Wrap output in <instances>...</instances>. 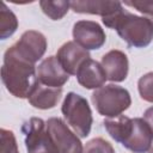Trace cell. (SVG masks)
<instances>
[{"label": "cell", "instance_id": "cell-1", "mask_svg": "<svg viewBox=\"0 0 153 153\" xmlns=\"http://www.w3.org/2000/svg\"><path fill=\"white\" fill-rule=\"evenodd\" d=\"M1 80L6 90L16 98H29L38 85L36 66L23 60L8 48L4 54Z\"/></svg>", "mask_w": 153, "mask_h": 153}, {"label": "cell", "instance_id": "cell-2", "mask_svg": "<svg viewBox=\"0 0 153 153\" xmlns=\"http://www.w3.org/2000/svg\"><path fill=\"white\" fill-rule=\"evenodd\" d=\"M102 22L105 26L116 30L128 47L145 48L153 39V24L147 18L133 14L127 10L103 18Z\"/></svg>", "mask_w": 153, "mask_h": 153}, {"label": "cell", "instance_id": "cell-3", "mask_svg": "<svg viewBox=\"0 0 153 153\" xmlns=\"http://www.w3.org/2000/svg\"><path fill=\"white\" fill-rule=\"evenodd\" d=\"M92 103L99 115L115 118L124 112L131 104L130 93L118 85H104L97 88L91 96Z\"/></svg>", "mask_w": 153, "mask_h": 153}, {"label": "cell", "instance_id": "cell-4", "mask_svg": "<svg viewBox=\"0 0 153 153\" xmlns=\"http://www.w3.org/2000/svg\"><path fill=\"white\" fill-rule=\"evenodd\" d=\"M66 122L79 137H87L91 131L93 117L88 102L75 92H68L61 106Z\"/></svg>", "mask_w": 153, "mask_h": 153}, {"label": "cell", "instance_id": "cell-5", "mask_svg": "<svg viewBox=\"0 0 153 153\" xmlns=\"http://www.w3.org/2000/svg\"><path fill=\"white\" fill-rule=\"evenodd\" d=\"M27 153H56L47 129V122L39 117H31L22 127Z\"/></svg>", "mask_w": 153, "mask_h": 153}, {"label": "cell", "instance_id": "cell-6", "mask_svg": "<svg viewBox=\"0 0 153 153\" xmlns=\"http://www.w3.org/2000/svg\"><path fill=\"white\" fill-rule=\"evenodd\" d=\"M47 129L56 153H82L84 147L79 136L72 131L59 117H50L47 121Z\"/></svg>", "mask_w": 153, "mask_h": 153}, {"label": "cell", "instance_id": "cell-7", "mask_svg": "<svg viewBox=\"0 0 153 153\" xmlns=\"http://www.w3.org/2000/svg\"><path fill=\"white\" fill-rule=\"evenodd\" d=\"M48 42L45 36L36 30H27L23 32L20 38L10 48L23 60L36 65L41 60L47 50Z\"/></svg>", "mask_w": 153, "mask_h": 153}, {"label": "cell", "instance_id": "cell-8", "mask_svg": "<svg viewBox=\"0 0 153 153\" xmlns=\"http://www.w3.org/2000/svg\"><path fill=\"white\" fill-rule=\"evenodd\" d=\"M72 35L74 42L86 50L100 49L105 41L106 35L103 27L93 20H79L73 25Z\"/></svg>", "mask_w": 153, "mask_h": 153}, {"label": "cell", "instance_id": "cell-9", "mask_svg": "<svg viewBox=\"0 0 153 153\" xmlns=\"http://www.w3.org/2000/svg\"><path fill=\"white\" fill-rule=\"evenodd\" d=\"M38 82L55 88H62V86L69 80V74L62 68L56 56L45 57L37 67Z\"/></svg>", "mask_w": 153, "mask_h": 153}, {"label": "cell", "instance_id": "cell-10", "mask_svg": "<svg viewBox=\"0 0 153 153\" xmlns=\"http://www.w3.org/2000/svg\"><path fill=\"white\" fill-rule=\"evenodd\" d=\"M56 57L62 68L69 75H75L82 62L90 59L91 56L88 50L84 49L74 41H68L59 48Z\"/></svg>", "mask_w": 153, "mask_h": 153}, {"label": "cell", "instance_id": "cell-11", "mask_svg": "<svg viewBox=\"0 0 153 153\" xmlns=\"http://www.w3.org/2000/svg\"><path fill=\"white\" fill-rule=\"evenodd\" d=\"M153 131L148 123L141 118H133V130L127 141L122 145L133 153H147L152 148Z\"/></svg>", "mask_w": 153, "mask_h": 153}, {"label": "cell", "instance_id": "cell-12", "mask_svg": "<svg viewBox=\"0 0 153 153\" xmlns=\"http://www.w3.org/2000/svg\"><path fill=\"white\" fill-rule=\"evenodd\" d=\"M100 65L105 71L108 80L112 82H122L128 76V71H129L128 56L121 50L114 49L104 54Z\"/></svg>", "mask_w": 153, "mask_h": 153}, {"label": "cell", "instance_id": "cell-13", "mask_svg": "<svg viewBox=\"0 0 153 153\" xmlns=\"http://www.w3.org/2000/svg\"><path fill=\"white\" fill-rule=\"evenodd\" d=\"M71 10L75 13L82 14H98L103 18L110 17L121 12L123 4L120 1H109V0H74L71 1Z\"/></svg>", "mask_w": 153, "mask_h": 153}, {"label": "cell", "instance_id": "cell-14", "mask_svg": "<svg viewBox=\"0 0 153 153\" xmlns=\"http://www.w3.org/2000/svg\"><path fill=\"white\" fill-rule=\"evenodd\" d=\"M75 76L79 85H81L86 90H97L104 86L105 81L108 80L102 65L91 57L82 62Z\"/></svg>", "mask_w": 153, "mask_h": 153}, {"label": "cell", "instance_id": "cell-15", "mask_svg": "<svg viewBox=\"0 0 153 153\" xmlns=\"http://www.w3.org/2000/svg\"><path fill=\"white\" fill-rule=\"evenodd\" d=\"M61 96H62V88L48 87L38 82V85L30 94L27 100L36 109L48 110L57 105L59 100L61 99Z\"/></svg>", "mask_w": 153, "mask_h": 153}, {"label": "cell", "instance_id": "cell-16", "mask_svg": "<svg viewBox=\"0 0 153 153\" xmlns=\"http://www.w3.org/2000/svg\"><path fill=\"white\" fill-rule=\"evenodd\" d=\"M108 134L120 143H124L133 130V118L128 116L120 115L115 118H106L103 122Z\"/></svg>", "mask_w": 153, "mask_h": 153}, {"label": "cell", "instance_id": "cell-17", "mask_svg": "<svg viewBox=\"0 0 153 153\" xmlns=\"http://www.w3.org/2000/svg\"><path fill=\"white\" fill-rule=\"evenodd\" d=\"M39 7L51 20L62 19L71 8V1L66 0H41Z\"/></svg>", "mask_w": 153, "mask_h": 153}, {"label": "cell", "instance_id": "cell-18", "mask_svg": "<svg viewBox=\"0 0 153 153\" xmlns=\"http://www.w3.org/2000/svg\"><path fill=\"white\" fill-rule=\"evenodd\" d=\"M18 29V19L16 14L7 7L5 2L0 8V38L6 39L11 37Z\"/></svg>", "mask_w": 153, "mask_h": 153}, {"label": "cell", "instance_id": "cell-19", "mask_svg": "<svg viewBox=\"0 0 153 153\" xmlns=\"http://www.w3.org/2000/svg\"><path fill=\"white\" fill-rule=\"evenodd\" d=\"M137 90L140 97L148 102L153 103V72L146 73L137 81Z\"/></svg>", "mask_w": 153, "mask_h": 153}, {"label": "cell", "instance_id": "cell-20", "mask_svg": "<svg viewBox=\"0 0 153 153\" xmlns=\"http://www.w3.org/2000/svg\"><path fill=\"white\" fill-rule=\"evenodd\" d=\"M82 153H115L112 145L103 137H94L86 142Z\"/></svg>", "mask_w": 153, "mask_h": 153}, {"label": "cell", "instance_id": "cell-21", "mask_svg": "<svg viewBox=\"0 0 153 153\" xmlns=\"http://www.w3.org/2000/svg\"><path fill=\"white\" fill-rule=\"evenodd\" d=\"M0 153H19L17 140L12 130L1 128L0 130Z\"/></svg>", "mask_w": 153, "mask_h": 153}, {"label": "cell", "instance_id": "cell-22", "mask_svg": "<svg viewBox=\"0 0 153 153\" xmlns=\"http://www.w3.org/2000/svg\"><path fill=\"white\" fill-rule=\"evenodd\" d=\"M124 5L134 7L135 10H137L140 13H142L143 17L147 18L153 24V1L134 0V1H124Z\"/></svg>", "mask_w": 153, "mask_h": 153}, {"label": "cell", "instance_id": "cell-23", "mask_svg": "<svg viewBox=\"0 0 153 153\" xmlns=\"http://www.w3.org/2000/svg\"><path fill=\"white\" fill-rule=\"evenodd\" d=\"M143 120L148 123V126L151 127L152 131H153V106L148 108L145 112H143Z\"/></svg>", "mask_w": 153, "mask_h": 153}, {"label": "cell", "instance_id": "cell-24", "mask_svg": "<svg viewBox=\"0 0 153 153\" xmlns=\"http://www.w3.org/2000/svg\"><path fill=\"white\" fill-rule=\"evenodd\" d=\"M148 153H153V147H152V148H151V149L148 151Z\"/></svg>", "mask_w": 153, "mask_h": 153}]
</instances>
